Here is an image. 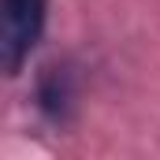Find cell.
I'll list each match as a JSON object with an SVG mask.
<instances>
[{"mask_svg": "<svg viewBox=\"0 0 160 160\" xmlns=\"http://www.w3.org/2000/svg\"><path fill=\"white\" fill-rule=\"evenodd\" d=\"M41 26H45V0H4V67L8 75H15L22 67V60L30 56V48L38 45Z\"/></svg>", "mask_w": 160, "mask_h": 160, "instance_id": "cell-1", "label": "cell"}]
</instances>
